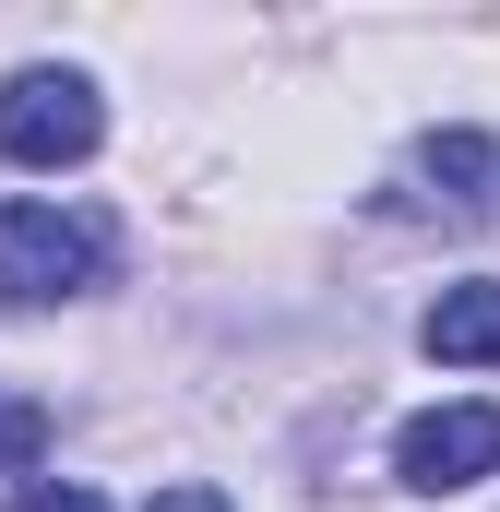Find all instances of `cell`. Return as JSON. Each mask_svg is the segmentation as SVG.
<instances>
[{
	"instance_id": "6da1fadb",
	"label": "cell",
	"mask_w": 500,
	"mask_h": 512,
	"mask_svg": "<svg viewBox=\"0 0 500 512\" xmlns=\"http://www.w3.org/2000/svg\"><path fill=\"white\" fill-rule=\"evenodd\" d=\"M96 274H108V227H96V215H60V203H0V298H12V310L84 298Z\"/></svg>"
},
{
	"instance_id": "7a4b0ae2",
	"label": "cell",
	"mask_w": 500,
	"mask_h": 512,
	"mask_svg": "<svg viewBox=\"0 0 500 512\" xmlns=\"http://www.w3.org/2000/svg\"><path fill=\"white\" fill-rule=\"evenodd\" d=\"M108 143V108L84 72H12L0 84V155L12 167H84Z\"/></svg>"
},
{
	"instance_id": "3957f363",
	"label": "cell",
	"mask_w": 500,
	"mask_h": 512,
	"mask_svg": "<svg viewBox=\"0 0 500 512\" xmlns=\"http://www.w3.org/2000/svg\"><path fill=\"white\" fill-rule=\"evenodd\" d=\"M393 477H405V489H429V501H453V489L500 477V405H429V417H405Z\"/></svg>"
},
{
	"instance_id": "277c9868",
	"label": "cell",
	"mask_w": 500,
	"mask_h": 512,
	"mask_svg": "<svg viewBox=\"0 0 500 512\" xmlns=\"http://www.w3.org/2000/svg\"><path fill=\"white\" fill-rule=\"evenodd\" d=\"M417 346L453 358V370H489V358H500V286H489V274H477V286H441L429 322H417Z\"/></svg>"
},
{
	"instance_id": "5b68a950",
	"label": "cell",
	"mask_w": 500,
	"mask_h": 512,
	"mask_svg": "<svg viewBox=\"0 0 500 512\" xmlns=\"http://www.w3.org/2000/svg\"><path fill=\"white\" fill-rule=\"evenodd\" d=\"M417 167H429V179L465 203V191L489 179V131H429V143H417Z\"/></svg>"
},
{
	"instance_id": "8992f818",
	"label": "cell",
	"mask_w": 500,
	"mask_h": 512,
	"mask_svg": "<svg viewBox=\"0 0 500 512\" xmlns=\"http://www.w3.org/2000/svg\"><path fill=\"white\" fill-rule=\"evenodd\" d=\"M36 441H48V417L36 405H0V465H36Z\"/></svg>"
},
{
	"instance_id": "52a82bcc",
	"label": "cell",
	"mask_w": 500,
	"mask_h": 512,
	"mask_svg": "<svg viewBox=\"0 0 500 512\" xmlns=\"http://www.w3.org/2000/svg\"><path fill=\"white\" fill-rule=\"evenodd\" d=\"M12 512H108V501H96V489H72V477H36Z\"/></svg>"
},
{
	"instance_id": "ba28073f",
	"label": "cell",
	"mask_w": 500,
	"mask_h": 512,
	"mask_svg": "<svg viewBox=\"0 0 500 512\" xmlns=\"http://www.w3.org/2000/svg\"><path fill=\"white\" fill-rule=\"evenodd\" d=\"M143 512H239V501H227V489H203V477H191V489H155V501H143Z\"/></svg>"
}]
</instances>
